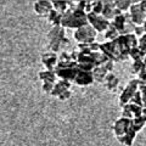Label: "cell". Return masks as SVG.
I'll list each match as a JSON object with an SVG mask.
<instances>
[{"instance_id": "1", "label": "cell", "mask_w": 146, "mask_h": 146, "mask_svg": "<svg viewBox=\"0 0 146 146\" xmlns=\"http://www.w3.org/2000/svg\"><path fill=\"white\" fill-rule=\"evenodd\" d=\"M112 131H113V134H115L116 139L118 140V143H121L124 146L133 145L136 133L133 129V125H131V119L119 117L113 123Z\"/></svg>"}, {"instance_id": "2", "label": "cell", "mask_w": 146, "mask_h": 146, "mask_svg": "<svg viewBox=\"0 0 146 146\" xmlns=\"http://www.w3.org/2000/svg\"><path fill=\"white\" fill-rule=\"evenodd\" d=\"M88 25V18H86V13L84 11L79 10L76 7H71L62 15L61 20V27L63 28H71V29H78L80 27Z\"/></svg>"}, {"instance_id": "3", "label": "cell", "mask_w": 146, "mask_h": 146, "mask_svg": "<svg viewBox=\"0 0 146 146\" xmlns=\"http://www.w3.org/2000/svg\"><path fill=\"white\" fill-rule=\"evenodd\" d=\"M48 49L51 52H60L62 45H68L70 40L66 38V29L61 26L52 27L51 29L48 32Z\"/></svg>"}, {"instance_id": "4", "label": "cell", "mask_w": 146, "mask_h": 146, "mask_svg": "<svg viewBox=\"0 0 146 146\" xmlns=\"http://www.w3.org/2000/svg\"><path fill=\"white\" fill-rule=\"evenodd\" d=\"M96 31H95L90 25H85L80 28L74 31V39L78 42V44H91L95 42V38H96Z\"/></svg>"}, {"instance_id": "5", "label": "cell", "mask_w": 146, "mask_h": 146, "mask_svg": "<svg viewBox=\"0 0 146 146\" xmlns=\"http://www.w3.org/2000/svg\"><path fill=\"white\" fill-rule=\"evenodd\" d=\"M139 84H140V82L136 78H133L128 82V84L125 85V88L123 89V91L119 95V99H118L121 107H123L124 105H127L130 101V99L133 98V95L139 90Z\"/></svg>"}, {"instance_id": "6", "label": "cell", "mask_w": 146, "mask_h": 146, "mask_svg": "<svg viewBox=\"0 0 146 146\" xmlns=\"http://www.w3.org/2000/svg\"><path fill=\"white\" fill-rule=\"evenodd\" d=\"M86 18H88V25L93 27V28L96 31V33H102L110 26V21L105 20V18L100 15H95L93 12L86 13Z\"/></svg>"}, {"instance_id": "7", "label": "cell", "mask_w": 146, "mask_h": 146, "mask_svg": "<svg viewBox=\"0 0 146 146\" xmlns=\"http://www.w3.org/2000/svg\"><path fill=\"white\" fill-rule=\"evenodd\" d=\"M129 15H130V21L134 26H143L144 22L146 21L145 12L141 11L139 6V3H133V5L129 7Z\"/></svg>"}, {"instance_id": "8", "label": "cell", "mask_w": 146, "mask_h": 146, "mask_svg": "<svg viewBox=\"0 0 146 146\" xmlns=\"http://www.w3.org/2000/svg\"><path fill=\"white\" fill-rule=\"evenodd\" d=\"M78 65V63H77ZM54 72L56 74L57 78H60L62 80H68V82H73L74 77L78 72V67L77 66H72V67H62V68H58V67H55L54 68Z\"/></svg>"}, {"instance_id": "9", "label": "cell", "mask_w": 146, "mask_h": 146, "mask_svg": "<svg viewBox=\"0 0 146 146\" xmlns=\"http://www.w3.org/2000/svg\"><path fill=\"white\" fill-rule=\"evenodd\" d=\"M141 110H143L141 106L128 102L127 105H124V106L122 107V116L121 117L128 118V119H133V118L140 117L141 116Z\"/></svg>"}, {"instance_id": "10", "label": "cell", "mask_w": 146, "mask_h": 146, "mask_svg": "<svg viewBox=\"0 0 146 146\" xmlns=\"http://www.w3.org/2000/svg\"><path fill=\"white\" fill-rule=\"evenodd\" d=\"M33 9L36 15L42 17H48V15L52 10V3L49 1V0H38V1L34 3Z\"/></svg>"}, {"instance_id": "11", "label": "cell", "mask_w": 146, "mask_h": 146, "mask_svg": "<svg viewBox=\"0 0 146 146\" xmlns=\"http://www.w3.org/2000/svg\"><path fill=\"white\" fill-rule=\"evenodd\" d=\"M57 60H58V55L55 52L46 51L42 54V63L45 67V70L48 71H54V68L57 65Z\"/></svg>"}, {"instance_id": "12", "label": "cell", "mask_w": 146, "mask_h": 146, "mask_svg": "<svg viewBox=\"0 0 146 146\" xmlns=\"http://www.w3.org/2000/svg\"><path fill=\"white\" fill-rule=\"evenodd\" d=\"M73 83H76L77 85L79 86H89L94 83V79H93V76H91V72H83V71H79L77 72V74L73 79Z\"/></svg>"}, {"instance_id": "13", "label": "cell", "mask_w": 146, "mask_h": 146, "mask_svg": "<svg viewBox=\"0 0 146 146\" xmlns=\"http://www.w3.org/2000/svg\"><path fill=\"white\" fill-rule=\"evenodd\" d=\"M102 84H104V86L108 91L113 93V91L117 90L118 85H119V78H118V77L113 72H110V73H107V74H106V77H105Z\"/></svg>"}, {"instance_id": "14", "label": "cell", "mask_w": 146, "mask_h": 146, "mask_svg": "<svg viewBox=\"0 0 146 146\" xmlns=\"http://www.w3.org/2000/svg\"><path fill=\"white\" fill-rule=\"evenodd\" d=\"M102 12L100 16H102L105 20L107 21H112L115 18V15H113V9H115V0H102Z\"/></svg>"}, {"instance_id": "15", "label": "cell", "mask_w": 146, "mask_h": 146, "mask_svg": "<svg viewBox=\"0 0 146 146\" xmlns=\"http://www.w3.org/2000/svg\"><path fill=\"white\" fill-rule=\"evenodd\" d=\"M72 86V83L68 80H62L60 79L58 82H55L54 84V88H52V91L50 93L51 96H55V98H58V95L61 93H63L65 90H70Z\"/></svg>"}, {"instance_id": "16", "label": "cell", "mask_w": 146, "mask_h": 146, "mask_svg": "<svg viewBox=\"0 0 146 146\" xmlns=\"http://www.w3.org/2000/svg\"><path fill=\"white\" fill-rule=\"evenodd\" d=\"M125 23H127V22H125L124 13H122V15H119V16H116L112 21H110V26L113 27V28H115L118 33H119V35H124Z\"/></svg>"}, {"instance_id": "17", "label": "cell", "mask_w": 146, "mask_h": 146, "mask_svg": "<svg viewBox=\"0 0 146 146\" xmlns=\"http://www.w3.org/2000/svg\"><path fill=\"white\" fill-rule=\"evenodd\" d=\"M107 71L104 68V66H98V67H94V70L91 71V76H93V79L94 82H98V83H101L105 79V77L107 74Z\"/></svg>"}, {"instance_id": "18", "label": "cell", "mask_w": 146, "mask_h": 146, "mask_svg": "<svg viewBox=\"0 0 146 146\" xmlns=\"http://www.w3.org/2000/svg\"><path fill=\"white\" fill-rule=\"evenodd\" d=\"M38 77H39L40 80H43V83H45V82H49V83H55V80H56V78H57L54 71H48V70L40 71Z\"/></svg>"}, {"instance_id": "19", "label": "cell", "mask_w": 146, "mask_h": 146, "mask_svg": "<svg viewBox=\"0 0 146 146\" xmlns=\"http://www.w3.org/2000/svg\"><path fill=\"white\" fill-rule=\"evenodd\" d=\"M48 21L52 25V27H56V26H61V20H62V15L60 12L55 11L54 9L51 10V12L48 15Z\"/></svg>"}, {"instance_id": "20", "label": "cell", "mask_w": 146, "mask_h": 146, "mask_svg": "<svg viewBox=\"0 0 146 146\" xmlns=\"http://www.w3.org/2000/svg\"><path fill=\"white\" fill-rule=\"evenodd\" d=\"M91 58H93V62H94V66L95 67H98V66H102L105 65L107 61H108V58L105 56L104 54H101L100 51L98 52H91Z\"/></svg>"}, {"instance_id": "21", "label": "cell", "mask_w": 146, "mask_h": 146, "mask_svg": "<svg viewBox=\"0 0 146 146\" xmlns=\"http://www.w3.org/2000/svg\"><path fill=\"white\" fill-rule=\"evenodd\" d=\"M51 3H52V9L55 11L60 12L61 15H63L68 10V4L66 0H54Z\"/></svg>"}, {"instance_id": "22", "label": "cell", "mask_w": 146, "mask_h": 146, "mask_svg": "<svg viewBox=\"0 0 146 146\" xmlns=\"http://www.w3.org/2000/svg\"><path fill=\"white\" fill-rule=\"evenodd\" d=\"M131 5H133V1H131V0H115V6L118 9V10H121L123 13L129 10V7Z\"/></svg>"}, {"instance_id": "23", "label": "cell", "mask_w": 146, "mask_h": 146, "mask_svg": "<svg viewBox=\"0 0 146 146\" xmlns=\"http://www.w3.org/2000/svg\"><path fill=\"white\" fill-rule=\"evenodd\" d=\"M145 124H146V121L141 116L131 119V125H133V129H134V131L136 134H138V131H140L145 127Z\"/></svg>"}, {"instance_id": "24", "label": "cell", "mask_w": 146, "mask_h": 146, "mask_svg": "<svg viewBox=\"0 0 146 146\" xmlns=\"http://www.w3.org/2000/svg\"><path fill=\"white\" fill-rule=\"evenodd\" d=\"M145 56V54L141 51V50L136 46L129 50V58H131L133 61H139V60H143Z\"/></svg>"}, {"instance_id": "25", "label": "cell", "mask_w": 146, "mask_h": 146, "mask_svg": "<svg viewBox=\"0 0 146 146\" xmlns=\"http://www.w3.org/2000/svg\"><path fill=\"white\" fill-rule=\"evenodd\" d=\"M104 35H105V38H106L108 42H112V40H115V39H117L118 36H119V33L113 28V27H111V26H108V28L104 32Z\"/></svg>"}, {"instance_id": "26", "label": "cell", "mask_w": 146, "mask_h": 146, "mask_svg": "<svg viewBox=\"0 0 146 146\" xmlns=\"http://www.w3.org/2000/svg\"><path fill=\"white\" fill-rule=\"evenodd\" d=\"M125 42L128 44V46L130 49L133 48H136L138 46V38H136V35L134 33H130V34H125Z\"/></svg>"}, {"instance_id": "27", "label": "cell", "mask_w": 146, "mask_h": 146, "mask_svg": "<svg viewBox=\"0 0 146 146\" xmlns=\"http://www.w3.org/2000/svg\"><path fill=\"white\" fill-rule=\"evenodd\" d=\"M102 9H104L102 0H94L93 5H91V12L95 13V15H101Z\"/></svg>"}, {"instance_id": "28", "label": "cell", "mask_w": 146, "mask_h": 146, "mask_svg": "<svg viewBox=\"0 0 146 146\" xmlns=\"http://www.w3.org/2000/svg\"><path fill=\"white\" fill-rule=\"evenodd\" d=\"M144 68V62L143 60H139V61H133L131 63V73L134 74H138V73Z\"/></svg>"}, {"instance_id": "29", "label": "cell", "mask_w": 146, "mask_h": 146, "mask_svg": "<svg viewBox=\"0 0 146 146\" xmlns=\"http://www.w3.org/2000/svg\"><path fill=\"white\" fill-rule=\"evenodd\" d=\"M130 104H134V105H138V106H141L143 107V100H141V94H140V91L138 90L136 93L133 95V98L130 99Z\"/></svg>"}, {"instance_id": "30", "label": "cell", "mask_w": 146, "mask_h": 146, "mask_svg": "<svg viewBox=\"0 0 146 146\" xmlns=\"http://www.w3.org/2000/svg\"><path fill=\"white\" fill-rule=\"evenodd\" d=\"M77 67H78L79 71H83V72H91L94 70V65L93 63H78L77 65Z\"/></svg>"}, {"instance_id": "31", "label": "cell", "mask_w": 146, "mask_h": 146, "mask_svg": "<svg viewBox=\"0 0 146 146\" xmlns=\"http://www.w3.org/2000/svg\"><path fill=\"white\" fill-rule=\"evenodd\" d=\"M54 84H55V83H49V82H45V83H43V85H42L43 93H45V94H50V93L52 91Z\"/></svg>"}, {"instance_id": "32", "label": "cell", "mask_w": 146, "mask_h": 146, "mask_svg": "<svg viewBox=\"0 0 146 146\" xmlns=\"http://www.w3.org/2000/svg\"><path fill=\"white\" fill-rule=\"evenodd\" d=\"M71 96H72V91L71 90H65L63 93H61L60 95H58V100H61V101H66V100H68V99H71Z\"/></svg>"}, {"instance_id": "33", "label": "cell", "mask_w": 146, "mask_h": 146, "mask_svg": "<svg viewBox=\"0 0 146 146\" xmlns=\"http://www.w3.org/2000/svg\"><path fill=\"white\" fill-rule=\"evenodd\" d=\"M136 76H138V78H136V79H138L140 83H146V67L144 66V68Z\"/></svg>"}, {"instance_id": "34", "label": "cell", "mask_w": 146, "mask_h": 146, "mask_svg": "<svg viewBox=\"0 0 146 146\" xmlns=\"http://www.w3.org/2000/svg\"><path fill=\"white\" fill-rule=\"evenodd\" d=\"M139 91L141 94V100H143V102L146 101V83H140L139 84Z\"/></svg>"}, {"instance_id": "35", "label": "cell", "mask_w": 146, "mask_h": 146, "mask_svg": "<svg viewBox=\"0 0 146 146\" xmlns=\"http://www.w3.org/2000/svg\"><path fill=\"white\" fill-rule=\"evenodd\" d=\"M133 33L136 35V38H140V36H143L145 34V31H144V27L143 26H135V28H134V32Z\"/></svg>"}, {"instance_id": "36", "label": "cell", "mask_w": 146, "mask_h": 146, "mask_svg": "<svg viewBox=\"0 0 146 146\" xmlns=\"http://www.w3.org/2000/svg\"><path fill=\"white\" fill-rule=\"evenodd\" d=\"M102 66H104L105 70H106V71L110 73V72H112V71H113V67H115V63H113L112 61H110V60H108V61H107L106 63H105V65H102Z\"/></svg>"}, {"instance_id": "37", "label": "cell", "mask_w": 146, "mask_h": 146, "mask_svg": "<svg viewBox=\"0 0 146 146\" xmlns=\"http://www.w3.org/2000/svg\"><path fill=\"white\" fill-rule=\"evenodd\" d=\"M89 48H90V51L91 52H98L99 51V48H100V43H98V42L91 43V44H89Z\"/></svg>"}, {"instance_id": "38", "label": "cell", "mask_w": 146, "mask_h": 146, "mask_svg": "<svg viewBox=\"0 0 146 146\" xmlns=\"http://www.w3.org/2000/svg\"><path fill=\"white\" fill-rule=\"evenodd\" d=\"M78 50H73L72 52H70V57L73 62H77V60H78Z\"/></svg>"}, {"instance_id": "39", "label": "cell", "mask_w": 146, "mask_h": 146, "mask_svg": "<svg viewBox=\"0 0 146 146\" xmlns=\"http://www.w3.org/2000/svg\"><path fill=\"white\" fill-rule=\"evenodd\" d=\"M91 5H93V1H90V0H86L85 13H89V12H91Z\"/></svg>"}, {"instance_id": "40", "label": "cell", "mask_w": 146, "mask_h": 146, "mask_svg": "<svg viewBox=\"0 0 146 146\" xmlns=\"http://www.w3.org/2000/svg\"><path fill=\"white\" fill-rule=\"evenodd\" d=\"M139 3V6L141 9V11H146V0H141V1H138Z\"/></svg>"}, {"instance_id": "41", "label": "cell", "mask_w": 146, "mask_h": 146, "mask_svg": "<svg viewBox=\"0 0 146 146\" xmlns=\"http://www.w3.org/2000/svg\"><path fill=\"white\" fill-rule=\"evenodd\" d=\"M141 117L146 121V108H144V107H143V110H141Z\"/></svg>"}, {"instance_id": "42", "label": "cell", "mask_w": 146, "mask_h": 146, "mask_svg": "<svg viewBox=\"0 0 146 146\" xmlns=\"http://www.w3.org/2000/svg\"><path fill=\"white\" fill-rule=\"evenodd\" d=\"M143 62H144V66L146 67V54H145V56H144V58H143Z\"/></svg>"}, {"instance_id": "43", "label": "cell", "mask_w": 146, "mask_h": 146, "mask_svg": "<svg viewBox=\"0 0 146 146\" xmlns=\"http://www.w3.org/2000/svg\"><path fill=\"white\" fill-rule=\"evenodd\" d=\"M143 27H144V31H145V34H146V21L144 22V25H143Z\"/></svg>"}, {"instance_id": "44", "label": "cell", "mask_w": 146, "mask_h": 146, "mask_svg": "<svg viewBox=\"0 0 146 146\" xmlns=\"http://www.w3.org/2000/svg\"><path fill=\"white\" fill-rule=\"evenodd\" d=\"M145 17H146V11H145Z\"/></svg>"}]
</instances>
